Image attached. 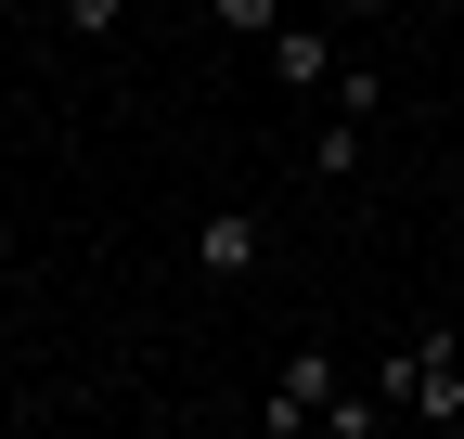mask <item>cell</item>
I'll return each instance as SVG.
<instances>
[{"mask_svg":"<svg viewBox=\"0 0 464 439\" xmlns=\"http://www.w3.org/2000/svg\"><path fill=\"white\" fill-rule=\"evenodd\" d=\"M374 401L413 414V426H464V323H439V337H400L374 362Z\"/></svg>","mask_w":464,"mask_h":439,"instance_id":"obj_1","label":"cell"},{"mask_svg":"<svg viewBox=\"0 0 464 439\" xmlns=\"http://www.w3.org/2000/svg\"><path fill=\"white\" fill-rule=\"evenodd\" d=\"M335 388H348V375H335V349H323V337H297V349L271 362L258 426H271V439H297V426H323V414H335Z\"/></svg>","mask_w":464,"mask_h":439,"instance_id":"obj_2","label":"cell"},{"mask_svg":"<svg viewBox=\"0 0 464 439\" xmlns=\"http://www.w3.org/2000/svg\"><path fill=\"white\" fill-rule=\"evenodd\" d=\"M194 271H207V285H258V271H271V220L258 207H207L194 220Z\"/></svg>","mask_w":464,"mask_h":439,"instance_id":"obj_3","label":"cell"},{"mask_svg":"<svg viewBox=\"0 0 464 439\" xmlns=\"http://www.w3.org/2000/svg\"><path fill=\"white\" fill-rule=\"evenodd\" d=\"M258 52H271V78H284V91H323V78H335V39H323L310 14H284V26H271Z\"/></svg>","mask_w":464,"mask_h":439,"instance_id":"obj_4","label":"cell"},{"mask_svg":"<svg viewBox=\"0 0 464 439\" xmlns=\"http://www.w3.org/2000/svg\"><path fill=\"white\" fill-rule=\"evenodd\" d=\"M362 169H374V130H362V117H323V130H310V181H335V194H348Z\"/></svg>","mask_w":464,"mask_h":439,"instance_id":"obj_5","label":"cell"},{"mask_svg":"<svg viewBox=\"0 0 464 439\" xmlns=\"http://www.w3.org/2000/svg\"><path fill=\"white\" fill-rule=\"evenodd\" d=\"M52 26H65V39H78V52H103V39H116V26H130V0H52Z\"/></svg>","mask_w":464,"mask_h":439,"instance_id":"obj_6","label":"cell"},{"mask_svg":"<svg viewBox=\"0 0 464 439\" xmlns=\"http://www.w3.org/2000/svg\"><path fill=\"white\" fill-rule=\"evenodd\" d=\"M323 103H335V117H362V130H374V117H387V78H374V65H335V78H323Z\"/></svg>","mask_w":464,"mask_h":439,"instance_id":"obj_7","label":"cell"},{"mask_svg":"<svg viewBox=\"0 0 464 439\" xmlns=\"http://www.w3.org/2000/svg\"><path fill=\"white\" fill-rule=\"evenodd\" d=\"M284 14H297V0H207V26H219V39H271Z\"/></svg>","mask_w":464,"mask_h":439,"instance_id":"obj_8","label":"cell"},{"mask_svg":"<svg viewBox=\"0 0 464 439\" xmlns=\"http://www.w3.org/2000/svg\"><path fill=\"white\" fill-rule=\"evenodd\" d=\"M335 14H348V26H374V14H387V0H335Z\"/></svg>","mask_w":464,"mask_h":439,"instance_id":"obj_9","label":"cell"},{"mask_svg":"<svg viewBox=\"0 0 464 439\" xmlns=\"http://www.w3.org/2000/svg\"><path fill=\"white\" fill-rule=\"evenodd\" d=\"M0 14H26V0H0Z\"/></svg>","mask_w":464,"mask_h":439,"instance_id":"obj_10","label":"cell"}]
</instances>
